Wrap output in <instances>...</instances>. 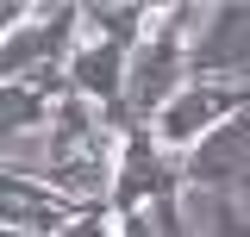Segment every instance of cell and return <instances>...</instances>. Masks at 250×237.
I'll return each mask as SVG.
<instances>
[{
    "mask_svg": "<svg viewBox=\"0 0 250 237\" xmlns=\"http://www.w3.org/2000/svg\"><path fill=\"white\" fill-rule=\"evenodd\" d=\"M200 200H207L200 237H250V212L238 206V200H219V194H200Z\"/></svg>",
    "mask_w": 250,
    "mask_h": 237,
    "instance_id": "cell-8",
    "label": "cell"
},
{
    "mask_svg": "<svg viewBox=\"0 0 250 237\" xmlns=\"http://www.w3.org/2000/svg\"><path fill=\"white\" fill-rule=\"evenodd\" d=\"M82 19H88V38H106L119 50H138L156 25L150 0H82Z\"/></svg>",
    "mask_w": 250,
    "mask_h": 237,
    "instance_id": "cell-7",
    "label": "cell"
},
{
    "mask_svg": "<svg viewBox=\"0 0 250 237\" xmlns=\"http://www.w3.org/2000/svg\"><path fill=\"white\" fill-rule=\"evenodd\" d=\"M88 44L82 0L38 6V19L0 38V75L6 81H38V75H69V57Z\"/></svg>",
    "mask_w": 250,
    "mask_h": 237,
    "instance_id": "cell-1",
    "label": "cell"
},
{
    "mask_svg": "<svg viewBox=\"0 0 250 237\" xmlns=\"http://www.w3.org/2000/svg\"><path fill=\"white\" fill-rule=\"evenodd\" d=\"M62 237H119V212H113V206H88Z\"/></svg>",
    "mask_w": 250,
    "mask_h": 237,
    "instance_id": "cell-9",
    "label": "cell"
},
{
    "mask_svg": "<svg viewBox=\"0 0 250 237\" xmlns=\"http://www.w3.org/2000/svg\"><path fill=\"white\" fill-rule=\"evenodd\" d=\"M0 237H62V231H0Z\"/></svg>",
    "mask_w": 250,
    "mask_h": 237,
    "instance_id": "cell-10",
    "label": "cell"
},
{
    "mask_svg": "<svg viewBox=\"0 0 250 237\" xmlns=\"http://www.w3.org/2000/svg\"><path fill=\"white\" fill-rule=\"evenodd\" d=\"M82 212L88 206L57 194L38 169H19V162L0 169V231H69Z\"/></svg>",
    "mask_w": 250,
    "mask_h": 237,
    "instance_id": "cell-4",
    "label": "cell"
},
{
    "mask_svg": "<svg viewBox=\"0 0 250 237\" xmlns=\"http://www.w3.org/2000/svg\"><path fill=\"white\" fill-rule=\"evenodd\" d=\"M125 69H131V50L106 44V38H88L69 57V94L100 106V113H119L125 106Z\"/></svg>",
    "mask_w": 250,
    "mask_h": 237,
    "instance_id": "cell-5",
    "label": "cell"
},
{
    "mask_svg": "<svg viewBox=\"0 0 250 237\" xmlns=\"http://www.w3.org/2000/svg\"><path fill=\"white\" fill-rule=\"evenodd\" d=\"M188 194H219L250 212V113H238L207 144L188 150Z\"/></svg>",
    "mask_w": 250,
    "mask_h": 237,
    "instance_id": "cell-3",
    "label": "cell"
},
{
    "mask_svg": "<svg viewBox=\"0 0 250 237\" xmlns=\"http://www.w3.org/2000/svg\"><path fill=\"white\" fill-rule=\"evenodd\" d=\"M57 88H44V81H0V138L6 144H19V138H44L50 131V118H57Z\"/></svg>",
    "mask_w": 250,
    "mask_h": 237,
    "instance_id": "cell-6",
    "label": "cell"
},
{
    "mask_svg": "<svg viewBox=\"0 0 250 237\" xmlns=\"http://www.w3.org/2000/svg\"><path fill=\"white\" fill-rule=\"evenodd\" d=\"M188 194V156L156 144L150 125H125L119 144V181H113V212H144L156 200H182Z\"/></svg>",
    "mask_w": 250,
    "mask_h": 237,
    "instance_id": "cell-2",
    "label": "cell"
}]
</instances>
